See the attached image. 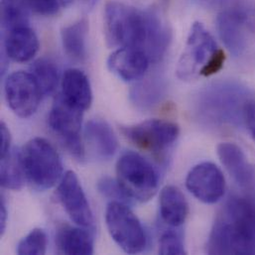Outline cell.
<instances>
[{
  "instance_id": "cell-1",
  "label": "cell",
  "mask_w": 255,
  "mask_h": 255,
  "mask_svg": "<svg viewBox=\"0 0 255 255\" xmlns=\"http://www.w3.org/2000/svg\"><path fill=\"white\" fill-rule=\"evenodd\" d=\"M105 32L110 47L140 50L151 62L160 60L171 37L158 12L143 11L120 1H109L106 5Z\"/></svg>"
},
{
  "instance_id": "cell-2",
  "label": "cell",
  "mask_w": 255,
  "mask_h": 255,
  "mask_svg": "<svg viewBox=\"0 0 255 255\" xmlns=\"http://www.w3.org/2000/svg\"><path fill=\"white\" fill-rule=\"evenodd\" d=\"M25 178L38 190L54 187L63 174L62 160L53 145L44 138L28 141L19 152Z\"/></svg>"
},
{
  "instance_id": "cell-3",
  "label": "cell",
  "mask_w": 255,
  "mask_h": 255,
  "mask_svg": "<svg viewBox=\"0 0 255 255\" xmlns=\"http://www.w3.org/2000/svg\"><path fill=\"white\" fill-rule=\"evenodd\" d=\"M118 182L131 200L146 202L156 193L158 173L152 164L140 154L124 153L117 163Z\"/></svg>"
},
{
  "instance_id": "cell-4",
  "label": "cell",
  "mask_w": 255,
  "mask_h": 255,
  "mask_svg": "<svg viewBox=\"0 0 255 255\" xmlns=\"http://www.w3.org/2000/svg\"><path fill=\"white\" fill-rule=\"evenodd\" d=\"M106 222L111 237L125 253L136 255L144 251L147 244L144 229L127 204L111 202L106 211Z\"/></svg>"
},
{
  "instance_id": "cell-5",
  "label": "cell",
  "mask_w": 255,
  "mask_h": 255,
  "mask_svg": "<svg viewBox=\"0 0 255 255\" xmlns=\"http://www.w3.org/2000/svg\"><path fill=\"white\" fill-rule=\"evenodd\" d=\"M84 113L68 104L59 95L49 115V127L78 160L85 159L86 150L81 137Z\"/></svg>"
},
{
  "instance_id": "cell-6",
  "label": "cell",
  "mask_w": 255,
  "mask_h": 255,
  "mask_svg": "<svg viewBox=\"0 0 255 255\" xmlns=\"http://www.w3.org/2000/svg\"><path fill=\"white\" fill-rule=\"evenodd\" d=\"M218 50L213 35L201 22H195L189 33L186 49L178 63V77L182 80H191L200 75Z\"/></svg>"
},
{
  "instance_id": "cell-7",
  "label": "cell",
  "mask_w": 255,
  "mask_h": 255,
  "mask_svg": "<svg viewBox=\"0 0 255 255\" xmlns=\"http://www.w3.org/2000/svg\"><path fill=\"white\" fill-rule=\"evenodd\" d=\"M207 252L210 255H255V234L224 215L215 223Z\"/></svg>"
},
{
  "instance_id": "cell-8",
  "label": "cell",
  "mask_w": 255,
  "mask_h": 255,
  "mask_svg": "<svg viewBox=\"0 0 255 255\" xmlns=\"http://www.w3.org/2000/svg\"><path fill=\"white\" fill-rule=\"evenodd\" d=\"M122 132L139 149L159 154L174 144L179 136V128L171 122L149 120L138 125L124 127Z\"/></svg>"
},
{
  "instance_id": "cell-9",
  "label": "cell",
  "mask_w": 255,
  "mask_h": 255,
  "mask_svg": "<svg viewBox=\"0 0 255 255\" xmlns=\"http://www.w3.org/2000/svg\"><path fill=\"white\" fill-rule=\"evenodd\" d=\"M4 93L9 108L21 119L33 116L43 97L32 74L22 71L8 76L4 85Z\"/></svg>"
},
{
  "instance_id": "cell-10",
  "label": "cell",
  "mask_w": 255,
  "mask_h": 255,
  "mask_svg": "<svg viewBox=\"0 0 255 255\" xmlns=\"http://www.w3.org/2000/svg\"><path fill=\"white\" fill-rule=\"evenodd\" d=\"M58 199L70 219L79 227L90 229L94 226V215L87 196L76 173L68 171L57 190Z\"/></svg>"
},
{
  "instance_id": "cell-11",
  "label": "cell",
  "mask_w": 255,
  "mask_h": 255,
  "mask_svg": "<svg viewBox=\"0 0 255 255\" xmlns=\"http://www.w3.org/2000/svg\"><path fill=\"white\" fill-rule=\"evenodd\" d=\"M186 187L199 201L205 204L219 202L226 191V180L220 168L211 162H203L188 173Z\"/></svg>"
},
{
  "instance_id": "cell-12",
  "label": "cell",
  "mask_w": 255,
  "mask_h": 255,
  "mask_svg": "<svg viewBox=\"0 0 255 255\" xmlns=\"http://www.w3.org/2000/svg\"><path fill=\"white\" fill-rule=\"evenodd\" d=\"M221 162L234 178V180L245 190H255V169L249 162L243 149L235 143L224 142L218 148Z\"/></svg>"
},
{
  "instance_id": "cell-13",
  "label": "cell",
  "mask_w": 255,
  "mask_h": 255,
  "mask_svg": "<svg viewBox=\"0 0 255 255\" xmlns=\"http://www.w3.org/2000/svg\"><path fill=\"white\" fill-rule=\"evenodd\" d=\"M148 56L137 49L120 48L108 59V68L120 79L130 82L142 78L150 64Z\"/></svg>"
},
{
  "instance_id": "cell-14",
  "label": "cell",
  "mask_w": 255,
  "mask_h": 255,
  "mask_svg": "<svg viewBox=\"0 0 255 255\" xmlns=\"http://www.w3.org/2000/svg\"><path fill=\"white\" fill-rule=\"evenodd\" d=\"M246 14L236 8L222 11L217 18V27L220 37L227 49L235 56H240L246 49L244 24Z\"/></svg>"
},
{
  "instance_id": "cell-15",
  "label": "cell",
  "mask_w": 255,
  "mask_h": 255,
  "mask_svg": "<svg viewBox=\"0 0 255 255\" xmlns=\"http://www.w3.org/2000/svg\"><path fill=\"white\" fill-rule=\"evenodd\" d=\"M39 40L29 26L5 32L3 49L5 56L17 63L32 60L39 50Z\"/></svg>"
},
{
  "instance_id": "cell-16",
  "label": "cell",
  "mask_w": 255,
  "mask_h": 255,
  "mask_svg": "<svg viewBox=\"0 0 255 255\" xmlns=\"http://www.w3.org/2000/svg\"><path fill=\"white\" fill-rule=\"evenodd\" d=\"M62 98L73 107L85 112L93 103V91L87 75L78 69L67 70L62 78Z\"/></svg>"
},
{
  "instance_id": "cell-17",
  "label": "cell",
  "mask_w": 255,
  "mask_h": 255,
  "mask_svg": "<svg viewBox=\"0 0 255 255\" xmlns=\"http://www.w3.org/2000/svg\"><path fill=\"white\" fill-rule=\"evenodd\" d=\"M80 228L67 224L57 229L55 243L57 253L67 255H94V240L92 235Z\"/></svg>"
},
{
  "instance_id": "cell-18",
  "label": "cell",
  "mask_w": 255,
  "mask_h": 255,
  "mask_svg": "<svg viewBox=\"0 0 255 255\" xmlns=\"http://www.w3.org/2000/svg\"><path fill=\"white\" fill-rule=\"evenodd\" d=\"M85 137L92 151L101 159H111L118 150V137L106 121H90L85 128Z\"/></svg>"
},
{
  "instance_id": "cell-19",
  "label": "cell",
  "mask_w": 255,
  "mask_h": 255,
  "mask_svg": "<svg viewBox=\"0 0 255 255\" xmlns=\"http://www.w3.org/2000/svg\"><path fill=\"white\" fill-rule=\"evenodd\" d=\"M189 208L183 193L174 186L165 187L160 194V214L162 220L172 228L182 226Z\"/></svg>"
},
{
  "instance_id": "cell-20",
  "label": "cell",
  "mask_w": 255,
  "mask_h": 255,
  "mask_svg": "<svg viewBox=\"0 0 255 255\" xmlns=\"http://www.w3.org/2000/svg\"><path fill=\"white\" fill-rule=\"evenodd\" d=\"M89 22L83 18L63 28L61 37L64 50L74 60L83 61L87 57Z\"/></svg>"
},
{
  "instance_id": "cell-21",
  "label": "cell",
  "mask_w": 255,
  "mask_h": 255,
  "mask_svg": "<svg viewBox=\"0 0 255 255\" xmlns=\"http://www.w3.org/2000/svg\"><path fill=\"white\" fill-rule=\"evenodd\" d=\"M224 215L232 222L255 234V203L252 199L232 197Z\"/></svg>"
},
{
  "instance_id": "cell-22",
  "label": "cell",
  "mask_w": 255,
  "mask_h": 255,
  "mask_svg": "<svg viewBox=\"0 0 255 255\" xmlns=\"http://www.w3.org/2000/svg\"><path fill=\"white\" fill-rule=\"evenodd\" d=\"M30 73L40 87L43 96L52 95L58 87L60 73L55 62L48 58L36 60L30 67Z\"/></svg>"
},
{
  "instance_id": "cell-23",
  "label": "cell",
  "mask_w": 255,
  "mask_h": 255,
  "mask_svg": "<svg viewBox=\"0 0 255 255\" xmlns=\"http://www.w3.org/2000/svg\"><path fill=\"white\" fill-rule=\"evenodd\" d=\"M29 9L25 0H1V26L4 32L29 26Z\"/></svg>"
},
{
  "instance_id": "cell-24",
  "label": "cell",
  "mask_w": 255,
  "mask_h": 255,
  "mask_svg": "<svg viewBox=\"0 0 255 255\" xmlns=\"http://www.w3.org/2000/svg\"><path fill=\"white\" fill-rule=\"evenodd\" d=\"M0 165V183L2 187L18 191L23 187L24 172L22 169L20 154L11 149L4 157H1Z\"/></svg>"
},
{
  "instance_id": "cell-25",
  "label": "cell",
  "mask_w": 255,
  "mask_h": 255,
  "mask_svg": "<svg viewBox=\"0 0 255 255\" xmlns=\"http://www.w3.org/2000/svg\"><path fill=\"white\" fill-rule=\"evenodd\" d=\"M47 251V236L41 229L32 230L17 246L19 255H43Z\"/></svg>"
},
{
  "instance_id": "cell-26",
  "label": "cell",
  "mask_w": 255,
  "mask_h": 255,
  "mask_svg": "<svg viewBox=\"0 0 255 255\" xmlns=\"http://www.w3.org/2000/svg\"><path fill=\"white\" fill-rule=\"evenodd\" d=\"M162 91L161 84L156 81H146L137 85L131 92L132 102L140 107L153 105L160 97Z\"/></svg>"
},
{
  "instance_id": "cell-27",
  "label": "cell",
  "mask_w": 255,
  "mask_h": 255,
  "mask_svg": "<svg viewBox=\"0 0 255 255\" xmlns=\"http://www.w3.org/2000/svg\"><path fill=\"white\" fill-rule=\"evenodd\" d=\"M159 254L162 255H186L184 240L181 234L173 230L165 232L159 241Z\"/></svg>"
},
{
  "instance_id": "cell-28",
  "label": "cell",
  "mask_w": 255,
  "mask_h": 255,
  "mask_svg": "<svg viewBox=\"0 0 255 255\" xmlns=\"http://www.w3.org/2000/svg\"><path fill=\"white\" fill-rule=\"evenodd\" d=\"M98 189L101 194L112 200L114 199V201L122 202L125 204L132 201L121 187L118 180L115 181L110 177H104L101 179L98 183Z\"/></svg>"
},
{
  "instance_id": "cell-29",
  "label": "cell",
  "mask_w": 255,
  "mask_h": 255,
  "mask_svg": "<svg viewBox=\"0 0 255 255\" xmlns=\"http://www.w3.org/2000/svg\"><path fill=\"white\" fill-rule=\"evenodd\" d=\"M31 9L42 15L57 14L62 8L68 6L73 0H25Z\"/></svg>"
},
{
  "instance_id": "cell-30",
  "label": "cell",
  "mask_w": 255,
  "mask_h": 255,
  "mask_svg": "<svg viewBox=\"0 0 255 255\" xmlns=\"http://www.w3.org/2000/svg\"><path fill=\"white\" fill-rule=\"evenodd\" d=\"M225 53L223 50L219 49L216 54L211 58V60L207 63V65L202 69L200 75L204 77H209L212 75H215L219 71L222 70L224 63H225Z\"/></svg>"
},
{
  "instance_id": "cell-31",
  "label": "cell",
  "mask_w": 255,
  "mask_h": 255,
  "mask_svg": "<svg viewBox=\"0 0 255 255\" xmlns=\"http://www.w3.org/2000/svg\"><path fill=\"white\" fill-rule=\"evenodd\" d=\"M244 119L252 137L255 140V103H247L244 108Z\"/></svg>"
},
{
  "instance_id": "cell-32",
  "label": "cell",
  "mask_w": 255,
  "mask_h": 255,
  "mask_svg": "<svg viewBox=\"0 0 255 255\" xmlns=\"http://www.w3.org/2000/svg\"><path fill=\"white\" fill-rule=\"evenodd\" d=\"M11 135L4 123L0 125V158L4 157L11 150Z\"/></svg>"
},
{
  "instance_id": "cell-33",
  "label": "cell",
  "mask_w": 255,
  "mask_h": 255,
  "mask_svg": "<svg viewBox=\"0 0 255 255\" xmlns=\"http://www.w3.org/2000/svg\"><path fill=\"white\" fill-rule=\"evenodd\" d=\"M7 219H8V212L5 204V200L2 197L0 201V235L3 236L7 227Z\"/></svg>"
},
{
  "instance_id": "cell-34",
  "label": "cell",
  "mask_w": 255,
  "mask_h": 255,
  "mask_svg": "<svg viewBox=\"0 0 255 255\" xmlns=\"http://www.w3.org/2000/svg\"><path fill=\"white\" fill-rule=\"evenodd\" d=\"M84 1H85L89 6H93L98 0H84Z\"/></svg>"
}]
</instances>
